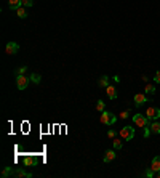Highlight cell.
Masks as SVG:
<instances>
[{
    "label": "cell",
    "mask_w": 160,
    "mask_h": 178,
    "mask_svg": "<svg viewBox=\"0 0 160 178\" xmlns=\"http://www.w3.org/2000/svg\"><path fill=\"white\" fill-rule=\"evenodd\" d=\"M99 122H101L102 125H114V124L117 122V117L114 116L112 113H109V111L104 109V111L101 113V116H99Z\"/></svg>",
    "instance_id": "obj_1"
},
{
    "label": "cell",
    "mask_w": 160,
    "mask_h": 178,
    "mask_svg": "<svg viewBox=\"0 0 160 178\" xmlns=\"http://www.w3.org/2000/svg\"><path fill=\"white\" fill-rule=\"evenodd\" d=\"M96 109L99 111V113H102V111L106 109V103H104V101H101V99H99V101L96 103Z\"/></svg>",
    "instance_id": "obj_21"
},
{
    "label": "cell",
    "mask_w": 160,
    "mask_h": 178,
    "mask_svg": "<svg viewBox=\"0 0 160 178\" xmlns=\"http://www.w3.org/2000/svg\"><path fill=\"white\" fill-rule=\"evenodd\" d=\"M112 144H114V149H122V146H123L122 140H119V138H112Z\"/></svg>",
    "instance_id": "obj_18"
},
{
    "label": "cell",
    "mask_w": 160,
    "mask_h": 178,
    "mask_svg": "<svg viewBox=\"0 0 160 178\" xmlns=\"http://www.w3.org/2000/svg\"><path fill=\"white\" fill-rule=\"evenodd\" d=\"M10 175H13V170H11V167H5V169L2 170V173H0V176H2V178H8Z\"/></svg>",
    "instance_id": "obj_17"
},
{
    "label": "cell",
    "mask_w": 160,
    "mask_h": 178,
    "mask_svg": "<svg viewBox=\"0 0 160 178\" xmlns=\"http://www.w3.org/2000/svg\"><path fill=\"white\" fill-rule=\"evenodd\" d=\"M107 137L109 138H115V130H109L107 132Z\"/></svg>",
    "instance_id": "obj_27"
},
{
    "label": "cell",
    "mask_w": 160,
    "mask_h": 178,
    "mask_svg": "<svg viewBox=\"0 0 160 178\" xmlns=\"http://www.w3.org/2000/svg\"><path fill=\"white\" fill-rule=\"evenodd\" d=\"M98 85H99V87H104V88H106V87L109 85V77H107V75H101L99 79H98Z\"/></svg>",
    "instance_id": "obj_15"
},
{
    "label": "cell",
    "mask_w": 160,
    "mask_h": 178,
    "mask_svg": "<svg viewBox=\"0 0 160 178\" xmlns=\"http://www.w3.org/2000/svg\"><path fill=\"white\" fill-rule=\"evenodd\" d=\"M29 79H31V82H34V84H40L42 77H40V74H35V72H34V74H31Z\"/></svg>",
    "instance_id": "obj_19"
},
{
    "label": "cell",
    "mask_w": 160,
    "mask_h": 178,
    "mask_svg": "<svg viewBox=\"0 0 160 178\" xmlns=\"http://www.w3.org/2000/svg\"><path fill=\"white\" fill-rule=\"evenodd\" d=\"M157 176H158V178H160V172H157Z\"/></svg>",
    "instance_id": "obj_29"
},
{
    "label": "cell",
    "mask_w": 160,
    "mask_h": 178,
    "mask_svg": "<svg viewBox=\"0 0 160 178\" xmlns=\"http://www.w3.org/2000/svg\"><path fill=\"white\" fill-rule=\"evenodd\" d=\"M22 164L27 165V167L35 165L37 164V157H35V156H24V157H22Z\"/></svg>",
    "instance_id": "obj_9"
},
{
    "label": "cell",
    "mask_w": 160,
    "mask_h": 178,
    "mask_svg": "<svg viewBox=\"0 0 160 178\" xmlns=\"http://www.w3.org/2000/svg\"><path fill=\"white\" fill-rule=\"evenodd\" d=\"M154 80H155L157 84H160V71H157V72H155V75H154Z\"/></svg>",
    "instance_id": "obj_26"
},
{
    "label": "cell",
    "mask_w": 160,
    "mask_h": 178,
    "mask_svg": "<svg viewBox=\"0 0 160 178\" xmlns=\"http://www.w3.org/2000/svg\"><path fill=\"white\" fill-rule=\"evenodd\" d=\"M8 7L11 10H18L19 7H22V0H8Z\"/></svg>",
    "instance_id": "obj_12"
},
{
    "label": "cell",
    "mask_w": 160,
    "mask_h": 178,
    "mask_svg": "<svg viewBox=\"0 0 160 178\" xmlns=\"http://www.w3.org/2000/svg\"><path fill=\"white\" fill-rule=\"evenodd\" d=\"M32 5H34V0H22V7L29 8V7H32Z\"/></svg>",
    "instance_id": "obj_22"
},
{
    "label": "cell",
    "mask_w": 160,
    "mask_h": 178,
    "mask_svg": "<svg viewBox=\"0 0 160 178\" xmlns=\"http://www.w3.org/2000/svg\"><path fill=\"white\" fill-rule=\"evenodd\" d=\"M16 15H18V18H21V19L27 18V12H26V8H24V7H19V8L16 10Z\"/></svg>",
    "instance_id": "obj_16"
},
{
    "label": "cell",
    "mask_w": 160,
    "mask_h": 178,
    "mask_svg": "<svg viewBox=\"0 0 160 178\" xmlns=\"http://www.w3.org/2000/svg\"><path fill=\"white\" fill-rule=\"evenodd\" d=\"M149 133H151V127L147 125V127H144V137L147 138V137H149Z\"/></svg>",
    "instance_id": "obj_25"
},
{
    "label": "cell",
    "mask_w": 160,
    "mask_h": 178,
    "mask_svg": "<svg viewBox=\"0 0 160 178\" xmlns=\"http://www.w3.org/2000/svg\"><path fill=\"white\" fill-rule=\"evenodd\" d=\"M120 137H122L125 141L131 140V138L134 137V128H133L131 125H125V127H122V128H120Z\"/></svg>",
    "instance_id": "obj_2"
},
{
    "label": "cell",
    "mask_w": 160,
    "mask_h": 178,
    "mask_svg": "<svg viewBox=\"0 0 160 178\" xmlns=\"http://www.w3.org/2000/svg\"><path fill=\"white\" fill-rule=\"evenodd\" d=\"M149 127H151V133H155V135H158V133H160V122L154 120Z\"/></svg>",
    "instance_id": "obj_14"
},
{
    "label": "cell",
    "mask_w": 160,
    "mask_h": 178,
    "mask_svg": "<svg viewBox=\"0 0 160 178\" xmlns=\"http://www.w3.org/2000/svg\"><path fill=\"white\" fill-rule=\"evenodd\" d=\"M130 116V111L127 109V111H123V113H120V119H127Z\"/></svg>",
    "instance_id": "obj_24"
},
{
    "label": "cell",
    "mask_w": 160,
    "mask_h": 178,
    "mask_svg": "<svg viewBox=\"0 0 160 178\" xmlns=\"http://www.w3.org/2000/svg\"><path fill=\"white\" fill-rule=\"evenodd\" d=\"M106 95L109 96V99H115L117 98V90L112 85H107L106 87Z\"/></svg>",
    "instance_id": "obj_11"
},
{
    "label": "cell",
    "mask_w": 160,
    "mask_h": 178,
    "mask_svg": "<svg viewBox=\"0 0 160 178\" xmlns=\"http://www.w3.org/2000/svg\"><path fill=\"white\" fill-rule=\"evenodd\" d=\"M157 90H155V87L154 85H151V84H147L146 85V93H149V95H154Z\"/></svg>",
    "instance_id": "obj_20"
},
{
    "label": "cell",
    "mask_w": 160,
    "mask_h": 178,
    "mask_svg": "<svg viewBox=\"0 0 160 178\" xmlns=\"http://www.w3.org/2000/svg\"><path fill=\"white\" fill-rule=\"evenodd\" d=\"M26 71H27V68H26V66H22V68H18V69H16V74H18V75H19V74H24Z\"/></svg>",
    "instance_id": "obj_23"
},
{
    "label": "cell",
    "mask_w": 160,
    "mask_h": 178,
    "mask_svg": "<svg viewBox=\"0 0 160 178\" xmlns=\"http://www.w3.org/2000/svg\"><path fill=\"white\" fill-rule=\"evenodd\" d=\"M146 116H147V119H149V120H157V119L160 117V109H158V108H154V106L147 108Z\"/></svg>",
    "instance_id": "obj_5"
},
{
    "label": "cell",
    "mask_w": 160,
    "mask_h": 178,
    "mask_svg": "<svg viewBox=\"0 0 160 178\" xmlns=\"http://www.w3.org/2000/svg\"><path fill=\"white\" fill-rule=\"evenodd\" d=\"M146 176H149V178H152V176H154V170H152V169H149V170H146Z\"/></svg>",
    "instance_id": "obj_28"
},
{
    "label": "cell",
    "mask_w": 160,
    "mask_h": 178,
    "mask_svg": "<svg viewBox=\"0 0 160 178\" xmlns=\"http://www.w3.org/2000/svg\"><path fill=\"white\" fill-rule=\"evenodd\" d=\"M13 175L15 176H18V178H32V173L31 172H26L24 169H16V170H13Z\"/></svg>",
    "instance_id": "obj_8"
},
{
    "label": "cell",
    "mask_w": 160,
    "mask_h": 178,
    "mask_svg": "<svg viewBox=\"0 0 160 178\" xmlns=\"http://www.w3.org/2000/svg\"><path fill=\"white\" fill-rule=\"evenodd\" d=\"M133 122H134L138 127H143V128L149 125V119H147V116H143V114H139V113L133 116Z\"/></svg>",
    "instance_id": "obj_3"
},
{
    "label": "cell",
    "mask_w": 160,
    "mask_h": 178,
    "mask_svg": "<svg viewBox=\"0 0 160 178\" xmlns=\"http://www.w3.org/2000/svg\"><path fill=\"white\" fill-rule=\"evenodd\" d=\"M114 159H115V152L112 149H107L106 154H104V162H112Z\"/></svg>",
    "instance_id": "obj_13"
},
{
    "label": "cell",
    "mask_w": 160,
    "mask_h": 178,
    "mask_svg": "<svg viewBox=\"0 0 160 178\" xmlns=\"http://www.w3.org/2000/svg\"><path fill=\"white\" fill-rule=\"evenodd\" d=\"M133 99H134V104H138V106H143L144 103H149V98H147L144 93H136Z\"/></svg>",
    "instance_id": "obj_7"
},
{
    "label": "cell",
    "mask_w": 160,
    "mask_h": 178,
    "mask_svg": "<svg viewBox=\"0 0 160 178\" xmlns=\"http://www.w3.org/2000/svg\"><path fill=\"white\" fill-rule=\"evenodd\" d=\"M29 77H26L24 74H19L16 77V87H18V90H26L27 85H29Z\"/></svg>",
    "instance_id": "obj_4"
},
{
    "label": "cell",
    "mask_w": 160,
    "mask_h": 178,
    "mask_svg": "<svg viewBox=\"0 0 160 178\" xmlns=\"http://www.w3.org/2000/svg\"><path fill=\"white\" fill-rule=\"evenodd\" d=\"M151 169L154 170V173L160 172V156H155L152 159V164H151Z\"/></svg>",
    "instance_id": "obj_10"
},
{
    "label": "cell",
    "mask_w": 160,
    "mask_h": 178,
    "mask_svg": "<svg viewBox=\"0 0 160 178\" xmlns=\"http://www.w3.org/2000/svg\"><path fill=\"white\" fill-rule=\"evenodd\" d=\"M5 51H7L8 55H16V53L19 51V45H18L16 42H8L7 47H5Z\"/></svg>",
    "instance_id": "obj_6"
}]
</instances>
